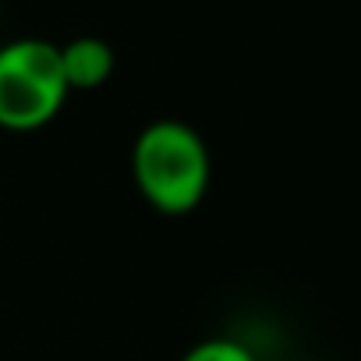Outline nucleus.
I'll list each match as a JSON object with an SVG mask.
<instances>
[{
    "instance_id": "nucleus-2",
    "label": "nucleus",
    "mask_w": 361,
    "mask_h": 361,
    "mask_svg": "<svg viewBox=\"0 0 361 361\" xmlns=\"http://www.w3.org/2000/svg\"><path fill=\"white\" fill-rule=\"evenodd\" d=\"M71 89L61 68V47L39 36L0 47V128L25 135L47 128L68 103Z\"/></svg>"
},
{
    "instance_id": "nucleus-4",
    "label": "nucleus",
    "mask_w": 361,
    "mask_h": 361,
    "mask_svg": "<svg viewBox=\"0 0 361 361\" xmlns=\"http://www.w3.org/2000/svg\"><path fill=\"white\" fill-rule=\"evenodd\" d=\"M180 361H259V354L234 336H206L188 347Z\"/></svg>"
},
{
    "instance_id": "nucleus-1",
    "label": "nucleus",
    "mask_w": 361,
    "mask_h": 361,
    "mask_svg": "<svg viewBox=\"0 0 361 361\" xmlns=\"http://www.w3.org/2000/svg\"><path fill=\"white\" fill-rule=\"evenodd\" d=\"M131 180L138 195L163 216H185L199 209L213 180L206 138L173 117L145 124L131 145Z\"/></svg>"
},
{
    "instance_id": "nucleus-3",
    "label": "nucleus",
    "mask_w": 361,
    "mask_h": 361,
    "mask_svg": "<svg viewBox=\"0 0 361 361\" xmlns=\"http://www.w3.org/2000/svg\"><path fill=\"white\" fill-rule=\"evenodd\" d=\"M114 64H117L114 47L99 36H78L61 47V68L71 92H92L106 85L114 75Z\"/></svg>"
}]
</instances>
